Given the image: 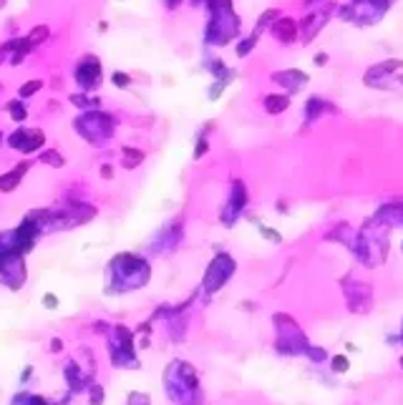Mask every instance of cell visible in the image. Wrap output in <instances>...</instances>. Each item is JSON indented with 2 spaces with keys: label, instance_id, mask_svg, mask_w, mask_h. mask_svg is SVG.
<instances>
[{
  "label": "cell",
  "instance_id": "18",
  "mask_svg": "<svg viewBox=\"0 0 403 405\" xmlns=\"http://www.w3.org/2000/svg\"><path fill=\"white\" fill-rule=\"evenodd\" d=\"M41 161H43V164H51V166H56V169H61V166L66 164V161L61 159V154H58V151H43Z\"/></svg>",
  "mask_w": 403,
  "mask_h": 405
},
{
  "label": "cell",
  "instance_id": "7",
  "mask_svg": "<svg viewBox=\"0 0 403 405\" xmlns=\"http://www.w3.org/2000/svg\"><path fill=\"white\" fill-rule=\"evenodd\" d=\"M272 35L280 41V43H292L297 38V23L295 18H280L272 23Z\"/></svg>",
  "mask_w": 403,
  "mask_h": 405
},
{
  "label": "cell",
  "instance_id": "8",
  "mask_svg": "<svg viewBox=\"0 0 403 405\" xmlns=\"http://www.w3.org/2000/svg\"><path fill=\"white\" fill-rule=\"evenodd\" d=\"M396 68H403V61H396V58H391V61H383V63L373 66L368 73H365V83H368V86H373L376 81H381L383 76H388V73H391V70H396Z\"/></svg>",
  "mask_w": 403,
  "mask_h": 405
},
{
  "label": "cell",
  "instance_id": "16",
  "mask_svg": "<svg viewBox=\"0 0 403 405\" xmlns=\"http://www.w3.org/2000/svg\"><path fill=\"white\" fill-rule=\"evenodd\" d=\"M43 88V81H28L20 86V98H30L33 93H38Z\"/></svg>",
  "mask_w": 403,
  "mask_h": 405
},
{
  "label": "cell",
  "instance_id": "24",
  "mask_svg": "<svg viewBox=\"0 0 403 405\" xmlns=\"http://www.w3.org/2000/svg\"><path fill=\"white\" fill-rule=\"evenodd\" d=\"M43 305H46V307H51V310H53V307H56V305H58V300H56V294H43Z\"/></svg>",
  "mask_w": 403,
  "mask_h": 405
},
{
  "label": "cell",
  "instance_id": "32",
  "mask_svg": "<svg viewBox=\"0 0 403 405\" xmlns=\"http://www.w3.org/2000/svg\"><path fill=\"white\" fill-rule=\"evenodd\" d=\"M177 3H179V0H169V5H177Z\"/></svg>",
  "mask_w": 403,
  "mask_h": 405
},
{
  "label": "cell",
  "instance_id": "6",
  "mask_svg": "<svg viewBox=\"0 0 403 405\" xmlns=\"http://www.w3.org/2000/svg\"><path fill=\"white\" fill-rule=\"evenodd\" d=\"M272 81H277L280 86H285L287 91H300L305 83H308V73L297 70V68H290V70H280L272 76Z\"/></svg>",
  "mask_w": 403,
  "mask_h": 405
},
{
  "label": "cell",
  "instance_id": "5",
  "mask_svg": "<svg viewBox=\"0 0 403 405\" xmlns=\"http://www.w3.org/2000/svg\"><path fill=\"white\" fill-rule=\"evenodd\" d=\"M98 78H101V66L93 56H88L81 66L76 68V81L83 86V88H93L98 86Z\"/></svg>",
  "mask_w": 403,
  "mask_h": 405
},
{
  "label": "cell",
  "instance_id": "31",
  "mask_svg": "<svg viewBox=\"0 0 403 405\" xmlns=\"http://www.w3.org/2000/svg\"><path fill=\"white\" fill-rule=\"evenodd\" d=\"M61 347H63V342H61V340H58V338H56V340H53V342H51V350H53V352H58Z\"/></svg>",
  "mask_w": 403,
  "mask_h": 405
},
{
  "label": "cell",
  "instance_id": "25",
  "mask_svg": "<svg viewBox=\"0 0 403 405\" xmlns=\"http://www.w3.org/2000/svg\"><path fill=\"white\" fill-rule=\"evenodd\" d=\"M371 3H373V5L378 8V13H383V10H386V8H388V5H391L393 0H371Z\"/></svg>",
  "mask_w": 403,
  "mask_h": 405
},
{
  "label": "cell",
  "instance_id": "9",
  "mask_svg": "<svg viewBox=\"0 0 403 405\" xmlns=\"http://www.w3.org/2000/svg\"><path fill=\"white\" fill-rule=\"evenodd\" d=\"M28 171V161H23V164H18L10 174H3L0 176V192H10V189H15L18 184H20V176Z\"/></svg>",
  "mask_w": 403,
  "mask_h": 405
},
{
  "label": "cell",
  "instance_id": "28",
  "mask_svg": "<svg viewBox=\"0 0 403 405\" xmlns=\"http://www.w3.org/2000/svg\"><path fill=\"white\" fill-rule=\"evenodd\" d=\"M204 151H207V138H199V146H197V151H194V159H199Z\"/></svg>",
  "mask_w": 403,
  "mask_h": 405
},
{
  "label": "cell",
  "instance_id": "27",
  "mask_svg": "<svg viewBox=\"0 0 403 405\" xmlns=\"http://www.w3.org/2000/svg\"><path fill=\"white\" fill-rule=\"evenodd\" d=\"M25 405H48L41 395H33V398H25Z\"/></svg>",
  "mask_w": 403,
  "mask_h": 405
},
{
  "label": "cell",
  "instance_id": "29",
  "mask_svg": "<svg viewBox=\"0 0 403 405\" xmlns=\"http://www.w3.org/2000/svg\"><path fill=\"white\" fill-rule=\"evenodd\" d=\"M101 176H104V179H111V176H114V169H111V166H101Z\"/></svg>",
  "mask_w": 403,
  "mask_h": 405
},
{
  "label": "cell",
  "instance_id": "33",
  "mask_svg": "<svg viewBox=\"0 0 403 405\" xmlns=\"http://www.w3.org/2000/svg\"><path fill=\"white\" fill-rule=\"evenodd\" d=\"M401 367H403V360H401Z\"/></svg>",
  "mask_w": 403,
  "mask_h": 405
},
{
  "label": "cell",
  "instance_id": "1",
  "mask_svg": "<svg viewBox=\"0 0 403 405\" xmlns=\"http://www.w3.org/2000/svg\"><path fill=\"white\" fill-rule=\"evenodd\" d=\"M212 20L207 25V41L214 46L229 43L240 33V18L232 13V0H207Z\"/></svg>",
  "mask_w": 403,
  "mask_h": 405
},
{
  "label": "cell",
  "instance_id": "2",
  "mask_svg": "<svg viewBox=\"0 0 403 405\" xmlns=\"http://www.w3.org/2000/svg\"><path fill=\"white\" fill-rule=\"evenodd\" d=\"M111 277L121 289H134L149 282V265L136 254H119L111 262Z\"/></svg>",
  "mask_w": 403,
  "mask_h": 405
},
{
  "label": "cell",
  "instance_id": "13",
  "mask_svg": "<svg viewBox=\"0 0 403 405\" xmlns=\"http://www.w3.org/2000/svg\"><path fill=\"white\" fill-rule=\"evenodd\" d=\"M287 106H290V96L272 93V96H267V98H265V111H267V114H282Z\"/></svg>",
  "mask_w": 403,
  "mask_h": 405
},
{
  "label": "cell",
  "instance_id": "30",
  "mask_svg": "<svg viewBox=\"0 0 403 405\" xmlns=\"http://www.w3.org/2000/svg\"><path fill=\"white\" fill-rule=\"evenodd\" d=\"M315 63H318V66H325V63H328V56H325V53H318V56H315Z\"/></svg>",
  "mask_w": 403,
  "mask_h": 405
},
{
  "label": "cell",
  "instance_id": "20",
  "mask_svg": "<svg viewBox=\"0 0 403 405\" xmlns=\"http://www.w3.org/2000/svg\"><path fill=\"white\" fill-rule=\"evenodd\" d=\"M272 18H277V10H265V13H262V18L257 20V28H255L252 33H255V35H260V33L265 30V25H267Z\"/></svg>",
  "mask_w": 403,
  "mask_h": 405
},
{
  "label": "cell",
  "instance_id": "10",
  "mask_svg": "<svg viewBox=\"0 0 403 405\" xmlns=\"http://www.w3.org/2000/svg\"><path fill=\"white\" fill-rule=\"evenodd\" d=\"M323 111H335V106L325 103V98L313 96V98L308 101V106H305V119H308V121H315V119H320Z\"/></svg>",
  "mask_w": 403,
  "mask_h": 405
},
{
  "label": "cell",
  "instance_id": "23",
  "mask_svg": "<svg viewBox=\"0 0 403 405\" xmlns=\"http://www.w3.org/2000/svg\"><path fill=\"white\" fill-rule=\"evenodd\" d=\"M333 370H335V373H345V370H348V360H345L343 355H338L335 360H333Z\"/></svg>",
  "mask_w": 403,
  "mask_h": 405
},
{
  "label": "cell",
  "instance_id": "15",
  "mask_svg": "<svg viewBox=\"0 0 403 405\" xmlns=\"http://www.w3.org/2000/svg\"><path fill=\"white\" fill-rule=\"evenodd\" d=\"M51 35V30H48V25H36L33 30H30V35H28V41L36 46V43H43L46 38Z\"/></svg>",
  "mask_w": 403,
  "mask_h": 405
},
{
  "label": "cell",
  "instance_id": "17",
  "mask_svg": "<svg viewBox=\"0 0 403 405\" xmlns=\"http://www.w3.org/2000/svg\"><path fill=\"white\" fill-rule=\"evenodd\" d=\"M8 111H10V116H13V121H25V106L20 103V101H13V103H8Z\"/></svg>",
  "mask_w": 403,
  "mask_h": 405
},
{
  "label": "cell",
  "instance_id": "11",
  "mask_svg": "<svg viewBox=\"0 0 403 405\" xmlns=\"http://www.w3.org/2000/svg\"><path fill=\"white\" fill-rule=\"evenodd\" d=\"M245 204H247V189H245L242 181H234V184H232V197H229V211H232V214H240Z\"/></svg>",
  "mask_w": 403,
  "mask_h": 405
},
{
  "label": "cell",
  "instance_id": "12",
  "mask_svg": "<svg viewBox=\"0 0 403 405\" xmlns=\"http://www.w3.org/2000/svg\"><path fill=\"white\" fill-rule=\"evenodd\" d=\"M43 141H46V136H43V131L33 129V131H25V136H23V143H20L18 149H20L23 154H30V151L41 149V146H43Z\"/></svg>",
  "mask_w": 403,
  "mask_h": 405
},
{
  "label": "cell",
  "instance_id": "4",
  "mask_svg": "<svg viewBox=\"0 0 403 405\" xmlns=\"http://www.w3.org/2000/svg\"><path fill=\"white\" fill-rule=\"evenodd\" d=\"M234 272V260L229 254H217L212 260V265L204 272V289L207 292H217Z\"/></svg>",
  "mask_w": 403,
  "mask_h": 405
},
{
  "label": "cell",
  "instance_id": "14",
  "mask_svg": "<svg viewBox=\"0 0 403 405\" xmlns=\"http://www.w3.org/2000/svg\"><path fill=\"white\" fill-rule=\"evenodd\" d=\"M144 161V151H139V149H124V166L126 169H134Z\"/></svg>",
  "mask_w": 403,
  "mask_h": 405
},
{
  "label": "cell",
  "instance_id": "22",
  "mask_svg": "<svg viewBox=\"0 0 403 405\" xmlns=\"http://www.w3.org/2000/svg\"><path fill=\"white\" fill-rule=\"evenodd\" d=\"M101 398H104V388H101V385H93V388H91V405H101Z\"/></svg>",
  "mask_w": 403,
  "mask_h": 405
},
{
  "label": "cell",
  "instance_id": "3",
  "mask_svg": "<svg viewBox=\"0 0 403 405\" xmlns=\"http://www.w3.org/2000/svg\"><path fill=\"white\" fill-rule=\"evenodd\" d=\"M76 129L91 143H104L111 136V116H106V114H83L76 121Z\"/></svg>",
  "mask_w": 403,
  "mask_h": 405
},
{
  "label": "cell",
  "instance_id": "26",
  "mask_svg": "<svg viewBox=\"0 0 403 405\" xmlns=\"http://www.w3.org/2000/svg\"><path fill=\"white\" fill-rule=\"evenodd\" d=\"M262 234L270 237V242H280V234H277V232H272V229H267V227H262Z\"/></svg>",
  "mask_w": 403,
  "mask_h": 405
},
{
  "label": "cell",
  "instance_id": "21",
  "mask_svg": "<svg viewBox=\"0 0 403 405\" xmlns=\"http://www.w3.org/2000/svg\"><path fill=\"white\" fill-rule=\"evenodd\" d=\"M114 83H116L119 88H126V86L131 83V78H129V73H121V70H116V73H114Z\"/></svg>",
  "mask_w": 403,
  "mask_h": 405
},
{
  "label": "cell",
  "instance_id": "19",
  "mask_svg": "<svg viewBox=\"0 0 403 405\" xmlns=\"http://www.w3.org/2000/svg\"><path fill=\"white\" fill-rule=\"evenodd\" d=\"M257 38H260V35H255V33H252V35H250V38H247L245 43H240V46H237V53H240V56L245 58V56H247V53H250V51H252V48L257 46Z\"/></svg>",
  "mask_w": 403,
  "mask_h": 405
}]
</instances>
